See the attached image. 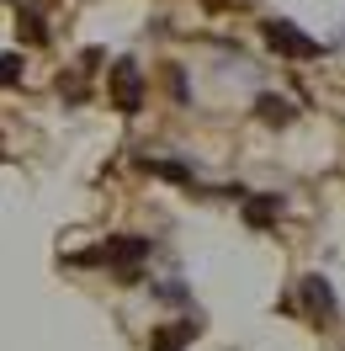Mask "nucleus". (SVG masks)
Segmentation results:
<instances>
[{
    "instance_id": "obj_11",
    "label": "nucleus",
    "mask_w": 345,
    "mask_h": 351,
    "mask_svg": "<svg viewBox=\"0 0 345 351\" xmlns=\"http://www.w3.org/2000/svg\"><path fill=\"white\" fill-rule=\"evenodd\" d=\"M154 298H165V304H186V287H181V282H159V287H154Z\"/></svg>"
},
{
    "instance_id": "obj_3",
    "label": "nucleus",
    "mask_w": 345,
    "mask_h": 351,
    "mask_svg": "<svg viewBox=\"0 0 345 351\" xmlns=\"http://www.w3.org/2000/svg\"><path fill=\"white\" fill-rule=\"evenodd\" d=\"M112 101L128 112V117L144 107V75H138L133 59H117V64H112Z\"/></svg>"
},
{
    "instance_id": "obj_4",
    "label": "nucleus",
    "mask_w": 345,
    "mask_h": 351,
    "mask_svg": "<svg viewBox=\"0 0 345 351\" xmlns=\"http://www.w3.org/2000/svg\"><path fill=\"white\" fill-rule=\"evenodd\" d=\"M255 117H266L271 128H287V123L298 117V107H292L287 96H277V90H266V96H255Z\"/></svg>"
},
{
    "instance_id": "obj_6",
    "label": "nucleus",
    "mask_w": 345,
    "mask_h": 351,
    "mask_svg": "<svg viewBox=\"0 0 345 351\" xmlns=\"http://www.w3.org/2000/svg\"><path fill=\"white\" fill-rule=\"evenodd\" d=\"M144 171L159 176V181H175V186H196V176L181 165V160H144Z\"/></svg>"
},
{
    "instance_id": "obj_8",
    "label": "nucleus",
    "mask_w": 345,
    "mask_h": 351,
    "mask_svg": "<svg viewBox=\"0 0 345 351\" xmlns=\"http://www.w3.org/2000/svg\"><path fill=\"white\" fill-rule=\"evenodd\" d=\"M277 197H250V208H244V219H250V229H271L277 223Z\"/></svg>"
},
{
    "instance_id": "obj_12",
    "label": "nucleus",
    "mask_w": 345,
    "mask_h": 351,
    "mask_svg": "<svg viewBox=\"0 0 345 351\" xmlns=\"http://www.w3.org/2000/svg\"><path fill=\"white\" fill-rule=\"evenodd\" d=\"M170 96H175V101H186V96H192V90H186V75H181V69H170Z\"/></svg>"
},
{
    "instance_id": "obj_9",
    "label": "nucleus",
    "mask_w": 345,
    "mask_h": 351,
    "mask_svg": "<svg viewBox=\"0 0 345 351\" xmlns=\"http://www.w3.org/2000/svg\"><path fill=\"white\" fill-rule=\"evenodd\" d=\"M22 38H27V43H38V48L48 43V27H43V16H38V11H22Z\"/></svg>"
},
{
    "instance_id": "obj_10",
    "label": "nucleus",
    "mask_w": 345,
    "mask_h": 351,
    "mask_svg": "<svg viewBox=\"0 0 345 351\" xmlns=\"http://www.w3.org/2000/svg\"><path fill=\"white\" fill-rule=\"evenodd\" d=\"M11 80H22V59L16 53H0V86H11Z\"/></svg>"
},
{
    "instance_id": "obj_1",
    "label": "nucleus",
    "mask_w": 345,
    "mask_h": 351,
    "mask_svg": "<svg viewBox=\"0 0 345 351\" xmlns=\"http://www.w3.org/2000/svg\"><path fill=\"white\" fill-rule=\"evenodd\" d=\"M154 245L144 240V234H117V240L96 245V250H86V256H75L80 266H117V271H128V266H138L144 256H149Z\"/></svg>"
},
{
    "instance_id": "obj_5",
    "label": "nucleus",
    "mask_w": 345,
    "mask_h": 351,
    "mask_svg": "<svg viewBox=\"0 0 345 351\" xmlns=\"http://www.w3.org/2000/svg\"><path fill=\"white\" fill-rule=\"evenodd\" d=\"M303 298H308V308H314V314L335 319V287L324 282V277H303Z\"/></svg>"
},
{
    "instance_id": "obj_7",
    "label": "nucleus",
    "mask_w": 345,
    "mask_h": 351,
    "mask_svg": "<svg viewBox=\"0 0 345 351\" xmlns=\"http://www.w3.org/2000/svg\"><path fill=\"white\" fill-rule=\"evenodd\" d=\"M186 341H192V325H159L149 351H186Z\"/></svg>"
},
{
    "instance_id": "obj_2",
    "label": "nucleus",
    "mask_w": 345,
    "mask_h": 351,
    "mask_svg": "<svg viewBox=\"0 0 345 351\" xmlns=\"http://www.w3.org/2000/svg\"><path fill=\"white\" fill-rule=\"evenodd\" d=\"M260 32H266V43L277 48V53H287V59H319V53H324V43H319V38H308L303 27L281 22V16H271V22L260 27Z\"/></svg>"
}]
</instances>
